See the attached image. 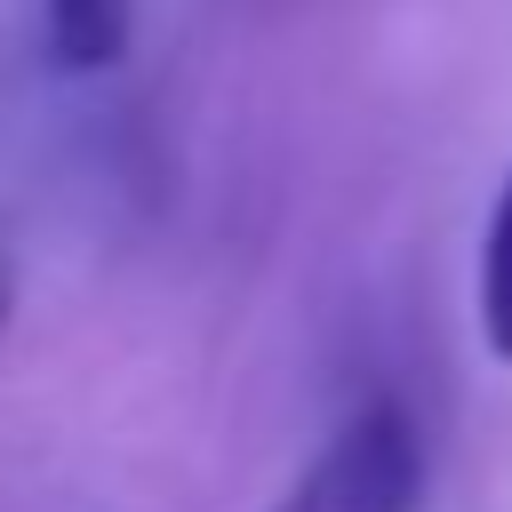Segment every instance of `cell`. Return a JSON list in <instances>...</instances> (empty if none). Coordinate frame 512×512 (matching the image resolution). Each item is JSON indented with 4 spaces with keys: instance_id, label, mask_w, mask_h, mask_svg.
<instances>
[{
    "instance_id": "cell-1",
    "label": "cell",
    "mask_w": 512,
    "mask_h": 512,
    "mask_svg": "<svg viewBox=\"0 0 512 512\" xmlns=\"http://www.w3.org/2000/svg\"><path fill=\"white\" fill-rule=\"evenodd\" d=\"M424 504V432L400 400L352 408L320 456L264 512H416Z\"/></svg>"
},
{
    "instance_id": "cell-2",
    "label": "cell",
    "mask_w": 512,
    "mask_h": 512,
    "mask_svg": "<svg viewBox=\"0 0 512 512\" xmlns=\"http://www.w3.org/2000/svg\"><path fill=\"white\" fill-rule=\"evenodd\" d=\"M136 40V0H48V56L64 72H104Z\"/></svg>"
},
{
    "instance_id": "cell-4",
    "label": "cell",
    "mask_w": 512,
    "mask_h": 512,
    "mask_svg": "<svg viewBox=\"0 0 512 512\" xmlns=\"http://www.w3.org/2000/svg\"><path fill=\"white\" fill-rule=\"evenodd\" d=\"M8 312H16V264H8V248H0V328H8Z\"/></svg>"
},
{
    "instance_id": "cell-3",
    "label": "cell",
    "mask_w": 512,
    "mask_h": 512,
    "mask_svg": "<svg viewBox=\"0 0 512 512\" xmlns=\"http://www.w3.org/2000/svg\"><path fill=\"white\" fill-rule=\"evenodd\" d=\"M472 312H480V344L488 360L512 368V176L488 208V232H480V272H472Z\"/></svg>"
}]
</instances>
